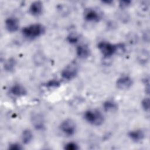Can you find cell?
Masks as SVG:
<instances>
[{
    "instance_id": "6da1fadb",
    "label": "cell",
    "mask_w": 150,
    "mask_h": 150,
    "mask_svg": "<svg viewBox=\"0 0 150 150\" xmlns=\"http://www.w3.org/2000/svg\"><path fill=\"white\" fill-rule=\"evenodd\" d=\"M45 32L44 27L39 23L30 25L22 29L23 35L29 38H35L39 37Z\"/></svg>"
},
{
    "instance_id": "7a4b0ae2",
    "label": "cell",
    "mask_w": 150,
    "mask_h": 150,
    "mask_svg": "<svg viewBox=\"0 0 150 150\" xmlns=\"http://www.w3.org/2000/svg\"><path fill=\"white\" fill-rule=\"evenodd\" d=\"M85 120L90 124L94 125H100L104 121L103 115L97 110H89L84 113Z\"/></svg>"
},
{
    "instance_id": "3957f363",
    "label": "cell",
    "mask_w": 150,
    "mask_h": 150,
    "mask_svg": "<svg viewBox=\"0 0 150 150\" xmlns=\"http://www.w3.org/2000/svg\"><path fill=\"white\" fill-rule=\"evenodd\" d=\"M101 53L105 57H110L116 52V45L107 42H101L98 45Z\"/></svg>"
},
{
    "instance_id": "277c9868",
    "label": "cell",
    "mask_w": 150,
    "mask_h": 150,
    "mask_svg": "<svg viewBox=\"0 0 150 150\" xmlns=\"http://www.w3.org/2000/svg\"><path fill=\"white\" fill-rule=\"evenodd\" d=\"M60 128L61 131L65 135L71 136L74 134L76 129V125L72 120L66 119L61 123Z\"/></svg>"
},
{
    "instance_id": "5b68a950",
    "label": "cell",
    "mask_w": 150,
    "mask_h": 150,
    "mask_svg": "<svg viewBox=\"0 0 150 150\" xmlns=\"http://www.w3.org/2000/svg\"><path fill=\"white\" fill-rule=\"evenodd\" d=\"M78 67L75 63H71L62 71V76L66 80L73 79L77 74Z\"/></svg>"
},
{
    "instance_id": "8992f818",
    "label": "cell",
    "mask_w": 150,
    "mask_h": 150,
    "mask_svg": "<svg viewBox=\"0 0 150 150\" xmlns=\"http://www.w3.org/2000/svg\"><path fill=\"white\" fill-rule=\"evenodd\" d=\"M132 84V79L127 76H121L116 82L117 87L120 90H127L129 88Z\"/></svg>"
},
{
    "instance_id": "52a82bcc",
    "label": "cell",
    "mask_w": 150,
    "mask_h": 150,
    "mask_svg": "<svg viewBox=\"0 0 150 150\" xmlns=\"http://www.w3.org/2000/svg\"><path fill=\"white\" fill-rule=\"evenodd\" d=\"M31 121L32 125L36 129H42L45 127L43 117L39 113L33 114L31 117Z\"/></svg>"
},
{
    "instance_id": "ba28073f",
    "label": "cell",
    "mask_w": 150,
    "mask_h": 150,
    "mask_svg": "<svg viewBox=\"0 0 150 150\" xmlns=\"http://www.w3.org/2000/svg\"><path fill=\"white\" fill-rule=\"evenodd\" d=\"M5 27L10 32H15L19 28V22L18 19L13 17H10L5 21Z\"/></svg>"
},
{
    "instance_id": "9c48e42d",
    "label": "cell",
    "mask_w": 150,
    "mask_h": 150,
    "mask_svg": "<svg viewBox=\"0 0 150 150\" xmlns=\"http://www.w3.org/2000/svg\"><path fill=\"white\" fill-rule=\"evenodd\" d=\"M42 11V4L40 1H35L31 4L29 7L30 13L34 16H38Z\"/></svg>"
},
{
    "instance_id": "30bf717a",
    "label": "cell",
    "mask_w": 150,
    "mask_h": 150,
    "mask_svg": "<svg viewBox=\"0 0 150 150\" xmlns=\"http://www.w3.org/2000/svg\"><path fill=\"white\" fill-rule=\"evenodd\" d=\"M90 50L88 47L84 45H81L77 47L76 48V53L77 55L82 59L86 58L90 55Z\"/></svg>"
},
{
    "instance_id": "8fae6325",
    "label": "cell",
    "mask_w": 150,
    "mask_h": 150,
    "mask_svg": "<svg viewBox=\"0 0 150 150\" xmlns=\"http://www.w3.org/2000/svg\"><path fill=\"white\" fill-rule=\"evenodd\" d=\"M84 18L87 21L97 22L99 20L100 16L96 11L88 9L84 13Z\"/></svg>"
},
{
    "instance_id": "7c38bea8",
    "label": "cell",
    "mask_w": 150,
    "mask_h": 150,
    "mask_svg": "<svg viewBox=\"0 0 150 150\" xmlns=\"http://www.w3.org/2000/svg\"><path fill=\"white\" fill-rule=\"evenodd\" d=\"M10 93L16 96H23L26 94V89L21 85L15 84L10 88Z\"/></svg>"
},
{
    "instance_id": "4fadbf2b",
    "label": "cell",
    "mask_w": 150,
    "mask_h": 150,
    "mask_svg": "<svg viewBox=\"0 0 150 150\" xmlns=\"http://www.w3.org/2000/svg\"><path fill=\"white\" fill-rule=\"evenodd\" d=\"M128 136L129 138L135 142H139L142 141L144 138V133L141 129H137L131 131L129 132Z\"/></svg>"
},
{
    "instance_id": "5bb4252c",
    "label": "cell",
    "mask_w": 150,
    "mask_h": 150,
    "mask_svg": "<svg viewBox=\"0 0 150 150\" xmlns=\"http://www.w3.org/2000/svg\"><path fill=\"white\" fill-rule=\"evenodd\" d=\"M22 141L23 144H28L30 143L33 138V134L30 129H25L22 134Z\"/></svg>"
},
{
    "instance_id": "9a60e30c",
    "label": "cell",
    "mask_w": 150,
    "mask_h": 150,
    "mask_svg": "<svg viewBox=\"0 0 150 150\" xmlns=\"http://www.w3.org/2000/svg\"><path fill=\"white\" fill-rule=\"evenodd\" d=\"M118 105L116 103L108 100L106 101L103 104V108L105 111H114L117 109Z\"/></svg>"
},
{
    "instance_id": "2e32d148",
    "label": "cell",
    "mask_w": 150,
    "mask_h": 150,
    "mask_svg": "<svg viewBox=\"0 0 150 150\" xmlns=\"http://www.w3.org/2000/svg\"><path fill=\"white\" fill-rule=\"evenodd\" d=\"M15 59L13 58H10L4 64V69L8 71H12L15 68Z\"/></svg>"
},
{
    "instance_id": "e0dca14e",
    "label": "cell",
    "mask_w": 150,
    "mask_h": 150,
    "mask_svg": "<svg viewBox=\"0 0 150 150\" xmlns=\"http://www.w3.org/2000/svg\"><path fill=\"white\" fill-rule=\"evenodd\" d=\"M138 60L141 63H146L149 60V53L146 50L142 51L138 55Z\"/></svg>"
},
{
    "instance_id": "ac0fdd59",
    "label": "cell",
    "mask_w": 150,
    "mask_h": 150,
    "mask_svg": "<svg viewBox=\"0 0 150 150\" xmlns=\"http://www.w3.org/2000/svg\"><path fill=\"white\" fill-rule=\"evenodd\" d=\"M64 149L67 150H77L79 149L78 145L74 142H69L64 146Z\"/></svg>"
},
{
    "instance_id": "d6986e66",
    "label": "cell",
    "mask_w": 150,
    "mask_h": 150,
    "mask_svg": "<svg viewBox=\"0 0 150 150\" xmlns=\"http://www.w3.org/2000/svg\"><path fill=\"white\" fill-rule=\"evenodd\" d=\"M142 107L143 109L145 111L148 112L149 110V98H145L141 103Z\"/></svg>"
},
{
    "instance_id": "ffe728a7",
    "label": "cell",
    "mask_w": 150,
    "mask_h": 150,
    "mask_svg": "<svg viewBox=\"0 0 150 150\" xmlns=\"http://www.w3.org/2000/svg\"><path fill=\"white\" fill-rule=\"evenodd\" d=\"M60 84V82L56 80H51L46 83V86L48 87H56L59 86Z\"/></svg>"
},
{
    "instance_id": "44dd1931",
    "label": "cell",
    "mask_w": 150,
    "mask_h": 150,
    "mask_svg": "<svg viewBox=\"0 0 150 150\" xmlns=\"http://www.w3.org/2000/svg\"><path fill=\"white\" fill-rule=\"evenodd\" d=\"M78 40V37L75 35H70L67 36L68 42L71 44H74L77 43Z\"/></svg>"
},
{
    "instance_id": "7402d4cb",
    "label": "cell",
    "mask_w": 150,
    "mask_h": 150,
    "mask_svg": "<svg viewBox=\"0 0 150 150\" xmlns=\"http://www.w3.org/2000/svg\"><path fill=\"white\" fill-rule=\"evenodd\" d=\"M9 149H11V150H20V149H22V147L21 146V145L19 144H17V143H13L12 144H11L9 146V148H8Z\"/></svg>"
},
{
    "instance_id": "603a6c76",
    "label": "cell",
    "mask_w": 150,
    "mask_h": 150,
    "mask_svg": "<svg viewBox=\"0 0 150 150\" xmlns=\"http://www.w3.org/2000/svg\"><path fill=\"white\" fill-rule=\"evenodd\" d=\"M131 2L130 1H122L120 2V7L121 8H125L128 6Z\"/></svg>"
}]
</instances>
